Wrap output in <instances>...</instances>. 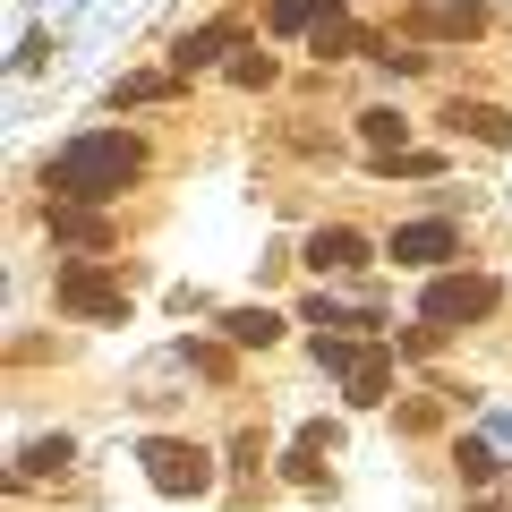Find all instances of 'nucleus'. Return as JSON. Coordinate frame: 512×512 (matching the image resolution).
Here are the masks:
<instances>
[{"instance_id":"f257e3e1","label":"nucleus","mask_w":512,"mask_h":512,"mask_svg":"<svg viewBox=\"0 0 512 512\" xmlns=\"http://www.w3.org/2000/svg\"><path fill=\"white\" fill-rule=\"evenodd\" d=\"M146 137L137 128H86V137H69V146L43 163V188H52V205H120L128 188L146 180Z\"/></svg>"},{"instance_id":"f03ea898","label":"nucleus","mask_w":512,"mask_h":512,"mask_svg":"<svg viewBox=\"0 0 512 512\" xmlns=\"http://www.w3.org/2000/svg\"><path fill=\"white\" fill-rule=\"evenodd\" d=\"M52 308L86 316V325H128V274H103V265L69 256V265L52 274Z\"/></svg>"},{"instance_id":"7ed1b4c3","label":"nucleus","mask_w":512,"mask_h":512,"mask_svg":"<svg viewBox=\"0 0 512 512\" xmlns=\"http://www.w3.org/2000/svg\"><path fill=\"white\" fill-rule=\"evenodd\" d=\"M495 308H504V282H495V274H436L419 291V316H427V325H444V333L487 325Z\"/></svg>"},{"instance_id":"20e7f679","label":"nucleus","mask_w":512,"mask_h":512,"mask_svg":"<svg viewBox=\"0 0 512 512\" xmlns=\"http://www.w3.org/2000/svg\"><path fill=\"white\" fill-rule=\"evenodd\" d=\"M137 461H146V478L163 495H205V487H214V453H205L197 436H146Z\"/></svg>"},{"instance_id":"39448f33","label":"nucleus","mask_w":512,"mask_h":512,"mask_svg":"<svg viewBox=\"0 0 512 512\" xmlns=\"http://www.w3.org/2000/svg\"><path fill=\"white\" fill-rule=\"evenodd\" d=\"M384 256H393V265H419V274H436V265H461V231H453L444 214L402 222V231L384 239Z\"/></svg>"},{"instance_id":"423d86ee","label":"nucleus","mask_w":512,"mask_h":512,"mask_svg":"<svg viewBox=\"0 0 512 512\" xmlns=\"http://www.w3.org/2000/svg\"><path fill=\"white\" fill-rule=\"evenodd\" d=\"M495 26V9H478V0H436V9H402V35L419 43H478Z\"/></svg>"},{"instance_id":"0eeeda50","label":"nucleus","mask_w":512,"mask_h":512,"mask_svg":"<svg viewBox=\"0 0 512 512\" xmlns=\"http://www.w3.org/2000/svg\"><path fill=\"white\" fill-rule=\"evenodd\" d=\"M367 256H376V239H367V231H350V222H316L308 248H299V265H308V274H359Z\"/></svg>"},{"instance_id":"6e6552de","label":"nucleus","mask_w":512,"mask_h":512,"mask_svg":"<svg viewBox=\"0 0 512 512\" xmlns=\"http://www.w3.org/2000/svg\"><path fill=\"white\" fill-rule=\"evenodd\" d=\"M342 393H350V410H384V402H393V350L359 342V350H350V367H342Z\"/></svg>"},{"instance_id":"1a4fd4ad","label":"nucleus","mask_w":512,"mask_h":512,"mask_svg":"<svg viewBox=\"0 0 512 512\" xmlns=\"http://www.w3.org/2000/svg\"><path fill=\"white\" fill-rule=\"evenodd\" d=\"M444 128H453V137H478V146H512V111L478 103V94H453V103H444Z\"/></svg>"},{"instance_id":"9d476101","label":"nucleus","mask_w":512,"mask_h":512,"mask_svg":"<svg viewBox=\"0 0 512 512\" xmlns=\"http://www.w3.org/2000/svg\"><path fill=\"white\" fill-rule=\"evenodd\" d=\"M308 52H316V60H359V52H376V35H359V26H350V9H342V0H333L325 18H316Z\"/></svg>"},{"instance_id":"9b49d317","label":"nucleus","mask_w":512,"mask_h":512,"mask_svg":"<svg viewBox=\"0 0 512 512\" xmlns=\"http://www.w3.org/2000/svg\"><path fill=\"white\" fill-rule=\"evenodd\" d=\"M52 239H60V248H111L120 222L94 214V205H52Z\"/></svg>"},{"instance_id":"f8f14e48","label":"nucleus","mask_w":512,"mask_h":512,"mask_svg":"<svg viewBox=\"0 0 512 512\" xmlns=\"http://www.w3.org/2000/svg\"><path fill=\"white\" fill-rule=\"evenodd\" d=\"M231 43H239V26H231V18H214V26H197V35H180L171 69H180V77H197V69H214V60L231 52Z\"/></svg>"},{"instance_id":"ddd939ff","label":"nucleus","mask_w":512,"mask_h":512,"mask_svg":"<svg viewBox=\"0 0 512 512\" xmlns=\"http://www.w3.org/2000/svg\"><path fill=\"white\" fill-rule=\"evenodd\" d=\"M359 146H367V154H402V146H410V120H402L393 103H367V111H359Z\"/></svg>"},{"instance_id":"4468645a","label":"nucleus","mask_w":512,"mask_h":512,"mask_svg":"<svg viewBox=\"0 0 512 512\" xmlns=\"http://www.w3.org/2000/svg\"><path fill=\"white\" fill-rule=\"evenodd\" d=\"M333 427H299V444H291V478L299 487H325V461H333Z\"/></svg>"},{"instance_id":"2eb2a0df","label":"nucleus","mask_w":512,"mask_h":512,"mask_svg":"<svg viewBox=\"0 0 512 512\" xmlns=\"http://www.w3.org/2000/svg\"><path fill=\"white\" fill-rule=\"evenodd\" d=\"M222 333H231L239 350H274L282 342V316L274 308H222Z\"/></svg>"},{"instance_id":"dca6fc26","label":"nucleus","mask_w":512,"mask_h":512,"mask_svg":"<svg viewBox=\"0 0 512 512\" xmlns=\"http://www.w3.org/2000/svg\"><path fill=\"white\" fill-rule=\"evenodd\" d=\"M325 9H333V0H265V26H274V35H316Z\"/></svg>"},{"instance_id":"f3484780","label":"nucleus","mask_w":512,"mask_h":512,"mask_svg":"<svg viewBox=\"0 0 512 512\" xmlns=\"http://www.w3.org/2000/svg\"><path fill=\"white\" fill-rule=\"evenodd\" d=\"M69 461H77L69 436H35V444L18 453V478H52V470H69Z\"/></svg>"},{"instance_id":"a211bd4d","label":"nucleus","mask_w":512,"mask_h":512,"mask_svg":"<svg viewBox=\"0 0 512 512\" xmlns=\"http://www.w3.org/2000/svg\"><path fill=\"white\" fill-rule=\"evenodd\" d=\"M171 86H180V69H163V77H120V86H111V111H120V103H163Z\"/></svg>"},{"instance_id":"6ab92c4d","label":"nucleus","mask_w":512,"mask_h":512,"mask_svg":"<svg viewBox=\"0 0 512 512\" xmlns=\"http://www.w3.org/2000/svg\"><path fill=\"white\" fill-rule=\"evenodd\" d=\"M453 461H461V478H470V487H487V478L504 470V461H495V444H487V436H470V444H453Z\"/></svg>"},{"instance_id":"aec40b11","label":"nucleus","mask_w":512,"mask_h":512,"mask_svg":"<svg viewBox=\"0 0 512 512\" xmlns=\"http://www.w3.org/2000/svg\"><path fill=\"white\" fill-rule=\"evenodd\" d=\"M393 427H402V436H427V427H444V393H419V402H402V410H393Z\"/></svg>"},{"instance_id":"412c9836","label":"nucleus","mask_w":512,"mask_h":512,"mask_svg":"<svg viewBox=\"0 0 512 512\" xmlns=\"http://www.w3.org/2000/svg\"><path fill=\"white\" fill-rule=\"evenodd\" d=\"M180 359L197 367V376H214V384H231V376H239V359H231V350H214V342H188Z\"/></svg>"},{"instance_id":"4be33fe9","label":"nucleus","mask_w":512,"mask_h":512,"mask_svg":"<svg viewBox=\"0 0 512 512\" xmlns=\"http://www.w3.org/2000/svg\"><path fill=\"white\" fill-rule=\"evenodd\" d=\"M231 86H274V60H265V52H256V43H248V52L231 60Z\"/></svg>"},{"instance_id":"5701e85b","label":"nucleus","mask_w":512,"mask_h":512,"mask_svg":"<svg viewBox=\"0 0 512 512\" xmlns=\"http://www.w3.org/2000/svg\"><path fill=\"white\" fill-rule=\"evenodd\" d=\"M231 461H239V470H256V461H265V427H239V444H231Z\"/></svg>"}]
</instances>
